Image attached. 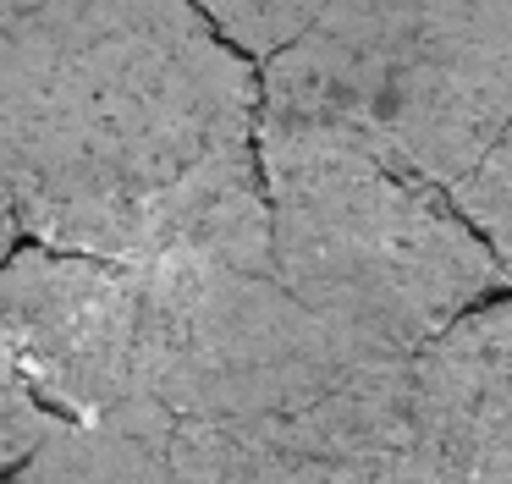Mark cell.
I'll return each instance as SVG.
<instances>
[{
  "mask_svg": "<svg viewBox=\"0 0 512 484\" xmlns=\"http://www.w3.org/2000/svg\"><path fill=\"white\" fill-rule=\"evenodd\" d=\"M133 270L89 253L12 248L0 264V336L17 374L61 424H100L133 374Z\"/></svg>",
  "mask_w": 512,
  "mask_h": 484,
  "instance_id": "4",
  "label": "cell"
},
{
  "mask_svg": "<svg viewBox=\"0 0 512 484\" xmlns=\"http://www.w3.org/2000/svg\"><path fill=\"white\" fill-rule=\"evenodd\" d=\"M259 66L188 0L67 55L0 204L39 248L149 264L270 259Z\"/></svg>",
  "mask_w": 512,
  "mask_h": 484,
  "instance_id": "1",
  "label": "cell"
},
{
  "mask_svg": "<svg viewBox=\"0 0 512 484\" xmlns=\"http://www.w3.org/2000/svg\"><path fill=\"white\" fill-rule=\"evenodd\" d=\"M17 242H23V231H17V220H12V209L0 204V264H6V253L17 248Z\"/></svg>",
  "mask_w": 512,
  "mask_h": 484,
  "instance_id": "11",
  "label": "cell"
},
{
  "mask_svg": "<svg viewBox=\"0 0 512 484\" xmlns=\"http://www.w3.org/2000/svg\"><path fill=\"white\" fill-rule=\"evenodd\" d=\"M0 484H171L166 435L116 424H56Z\"/></svg>",
  "mask_w": 512,
  "mask_h": 484,
  "instance_id": "7",
  "label": "cell"
},
{
  "mask_svg": "<svg viewBox=\"0 0 512 484\" xmlns=\"http://www.w3.org/2000/svg\"><path fill=\"white\" fill-rule=\"evenodd\" d=\"M149 6L155 0H0V33H12L61 66L67 55L100 44L105 33L138 22Z\"/></svg>",
  "mask_w": 512,
  "mask_h": 484,
  "instance_id": "8",
  "label": "cell"
},
{
  "mask_svg": "<svg viewBox=\"0 0 512 484\" xmlns=\"http://www.w3.org/2000/svg\"><path fill=\"white\" fill-rule=\"evenodd\" d=\"M171 484H325L303 457L287 418L259 424H188L166 435Z\"/></svg>",
  "mask_w": 512,
  "mask_h": 484,
  "instance_id": "6",
  "label": "cell"
},
{
  "mask_svg": "<svg viewBox=\"0 0 512 484\" xmlns=\"http://www.w3.org/2000/svg\"><path fill=\"white\" fill-rule=\"evenodd\" d=\"M402 418L435 484H512V297L402 358Z\"/></svg>",
  "mask_w": 512,
  "mask_h": 484,
  "instance_id": "5",
  "label": "cell"
},
{
  "mask_svg": "<svg viewBox=\"0 0 512 484\" xmlns=\"http://www.w3.org/2000/svg\"><path fill=\"white\" fill-rule=\"evenodd\" d=\"M50 77H56V61L39 50H28L23 39L0 33V198L17 176V160L28 149V132L39 121V105L50 94Z\"/></svg>",
  "mask_w": 512,
  "mask_h": 484,
  "instance_id": "10",
  "label": "cell"
},
{
  "mask_svg": "<svg viewBox=\"0 0 512 484\" xmlns=\"http://www.w3.org/2000/svg\"><path fill=\"white\" fill-rule=\"evenodd\" d=\"M127 270L138 330L116 424L171 435L188 424L292 418L369 369L276 281L270 259L166 253Z\"/></svg>",
  "mask_w": 512,
  "mask_h": 484,
  "instance_id": "3",
  "label": "cell"
},
{
  "mask_svg": "<svg viewBox=\"0 0 512 484\" xmlns=\"http://www.w3.org/2000/svg\"><path fill=\"white\" fill-rule=\"evenodd\" d=\"M276 281L353 352L391 363L490 303L501 270L446 187L325 132L254 127Z\"/></svg>",
  "mask_w": 512,
  "mask_h": 484,
  "instance_id": "2",
  "label": "cell"
},
{
  "mask_svg": "<svg viewBox=\"0 0 512 484\" xmlns=\"http://www.w3.org/2000/svg\"><path fill=\"white\" fill-rule=\"evenodd\" d=\"M446 198L457 204V215L479 231V242L490 248L501 270V286H512V121L501 127V138L479 154V165L457 187H446Z\"/></svg>",
  "mask_w": 512,
  "mask_h": 484,
  "instance_id": "9",
  "label": "cell"
}]
</instances>
